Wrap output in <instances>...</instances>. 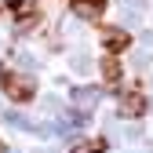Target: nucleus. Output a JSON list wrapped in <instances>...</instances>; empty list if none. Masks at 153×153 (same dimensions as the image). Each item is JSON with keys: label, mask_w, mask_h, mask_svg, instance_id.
<instances>
[{"label": "nucleus", "mask_w": 153, "mask_h": 153, "mask_svg": "<svg viewBox=\"0 0 153 153\" xmlns=\"http://www.w3.org/2000/svg\"><path fill=\"white\" fill-rule=\"evenodd\" d=\"M117 113H120V117H142V113H146V95H142V88L124 91L120 102H117Z\"/></svg>", "instance_id": "3"}, {"label": "nucleus", "mask_w": 153, "mask_h": 153, "mask_svg": "<svg viewBox=\"0 0 153 153\" xmlns=\"http://www.w3.org/2000/svg\"><path fill=\"white\" fill-rule=\"evenodd\" d=\"M106 7H109V0H73V15L84 18V22H99Z\"/></svg>", "instance_id": "4"}, {"label": "nucleus", "mask_w": 153, "mask_h": 153, "mask_svg": "<svg viewBox=\"0 0 153 153\" xmlns=\"http://www.w3.org/2000/svg\"><path fill=\"white\" fill-rule=\"evenodd\" d=\"M99 69H102V84H106V88H120L124 69H120V62H117V55H106Z\"/></svg>", "instance_id": "6"}, {"label": "nucleus", "mask_w": 153, "mask_h": 153, "mask_svg": "<svg viewBox=\"0 0 153 153\" xmlns=\"http://www.w3.org/2000/svg\"><path fill=\"white\" fill-rule=\"evenodd\" d=\"M0 11H4V7H0Z\"/></svg>", "instance_id": "8"}, {"label": "nucleus", "mask_w": 153, "mask_h": 153, "mask_svg": "<svg viewBox=\"0 0 153 153\" xmlns=\"http://www.w3.org/2000/svg\"><path fill=\"white\" fill-rule=\"evenodd\" d=\"M0 91H4V99H11L15 106H26V102H33L36 84L29 80L26 73H15L7 66H0Z\"/></svg>", "instance_id": "1"}, {"label": "nucleus", "mask_w": 153, "mask_h": 153, "mask_svg": "<svg viewBox=\"0 0 153 153\" xmlns=\"http://www.w3.org/2000/svg\"><path fill=\"white\" fill-rule=\"evenodd\" d=\"M4 11L15 18L18 26H36V18H40V7H36V0H7Z\"/></svg>", "instance_id": "2"}, {"label": "nucleus", "mask_w": 153, "mask_h": 153, "mask_svg": "<svg viewBox=\"0 0 153 153\" xmlns=\"http://www.w3.org/2000/svg\"><path fill=\"white\" fill-rule=\"evenodd\" d=\"M102 149H106V142H102V139H91L88 146H80L76 153H102Z\"/></svg>", "instance_id": "7"}, {"label": "nucleus", "mask_w": 153, "mask_h": 153, "mask_svg": "<svg viewBox=\"0 0 153 153\" xmlns=\"http://www.w3.org/2000/svg\"><path fill=\"white\" fill-rule=\"evenodd\" d=\"M131 48V33L128 29H106V36H102V51L106 55H124Z\"/></svg>", "instance_id": "5"}]
</instances>
